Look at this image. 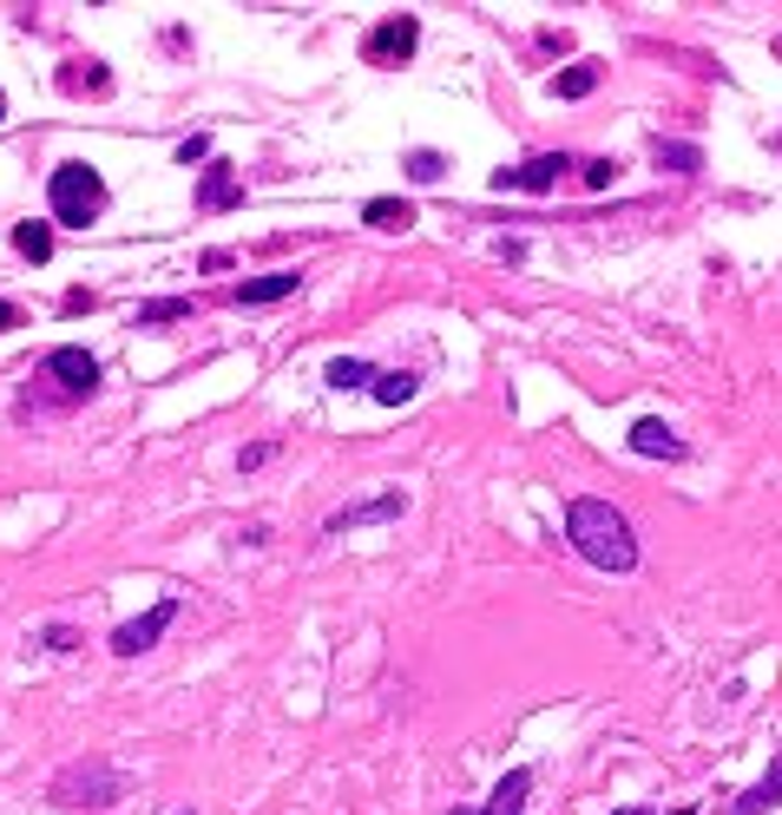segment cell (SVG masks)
I'll return each instance as SVG.
<instances>
[{
    "mask_svg": "<svg viewBox=\"0 0 782 815\" xmlns=\"http://www.w3.org/2000/svg\"><path fill=\"white\" fill-rule=\"evenodd\" d=\"M566 540H573L579 559L599 566V573H632V566H638L632 520H625L612 500H573V513H566Z\"/></svg>",
    "mask_w": 782,
    "mask_h": 815,
    "instance_id": "obj_1",
    "label": "cell"
},
{
    "mask_svg": "<svg viewBox=\"0 0 782 815\" xmlns=\"http://www.w3.org/2000/svg\"><path fill=\"white\" fill-rule=\"evenodd\" d=\"M46 204H53L59 224H79V230H86V224L105 211V178H99L86 158H66V165L46 178Z\"/></svg>",
    "mask_w": 782,
    "mask_h": 815,
    "instance_id": "obj_2",
    "label": "cell"
},
{
    "mask_svg": "<svg viewBox=\"0 0 782 815\" xmlns=\"http://www.w3.org/2000/svg\"><path fill=\"white\" fill-rule=\"evenodd\" d=\"M46 796H53L59 810H105V803L125 796V777H118L105 757H86V763H66Z\"/></svg>",
    "mask_w": 782,
    "mask_h": 815,
    "instance_id": "obj_3",
    "label": "cell"
},
{
    "mask_svg": "<svg viewBox=\"0 0 782 815\" xmlns=\"http://www.w3.org/2000/svg\"><path fill=\"white\" fill-rule=\"evenodd\" d=\"M415 46H421V20H415V13H388L382 26H369L362 59H369V66H401Z\"/></svg>",
    "mask_w": 782,
    "mask_h": 815,
    "instance_id": "obj_4",
    "label": "cell"
},
{
    "mask_svg": "<svg viewBox=\"0 0 782 815\" xmlns=\"http://www.w3.org/2000/svg\"><path fill=\"white\" fill-rule=\"evenodd\" d=\"M171 619H178V599H158L145 619H125V625L112 632V652H118V658H138V652H151V645L165 638V625H171Z\"/></svg>",
    "mask_w": 782,
    "mask_h": 815,
    "instance_id": "obj_5",
    "label": "cell"
},
{
    "mask_svg": "<svg viewBox=\"0 0 782 815\" xmlns=\"http://www.w3.org/2000/svg\"><path fill=\"white\" fill-rule=\"evenodd\" d=\"M46 382H59V388H66V401H79V395H92V388H99V362H92L86 349H72V342H66V349H53V355H46Z\"/></svg>",
    "mask_w": 782,
    "mask_h": 815,
    "instance_id": "obj_6",
    "label": "cell"
},
{
    "mask_svg": "<svg viewBox=\"0 0 782 815\" xmlns=\"http://www.w3.org/2000/svg\"><path fill=\"white\" fill-rule=\"evenodd\" d=\"M559 171H573V158L540 151V158H526V165H513V171H494V191H553Z\"/></svg>",
    "mask_w": 782,
    "mask_h": 815,
    "instance_id": "obj_7",
    "label": "cell"
},
{
    "mask_svg": "<svg viewBox=\"0 0 782 815\" xmlns=\"http://www.w3.org/2000/svg\"><path fill=\"white\" fill-rule=\"evenodd\" d=\"M230 204H243V171L237 165H211L197 178V211H230Z\"/></svg>",
    "mask_w": 782,
    "mask_h": 815,
    "instance_id": "obj_8",
    "label": "cell"
},
{
    "mask_svg": "<svg viewBox=\"0 0 782 815\" xmlns=\"http://www.w3.org/2000/svg\"><path fill=\"white\" fill-rule=\"evenodd\" d=\"M395 513H408V494H401V487H388L382 500H362V507L329 513V533H342V527H369V520H395Z\"/></svg>",
    "mask_w": 782,
    "mask_h": 815,
    "instance_id": "obj_9",
    "label": "cell"
},
{
    "mask_svg": "<svg viewBox=\"0 0 782 815\" xmlns=\"http://www.w3.org/2000/svg\"><path fill=\"white\" fill-rule=\"evenodd\" d=\"M296 283H303V270H270V276H250V283H237L230 296L250 309V303H283V296H296Z\"/></svg>",
    "mask_w": 782,
    "mask_h": 815,
    "instance_id": "obj_10",
    "label": "cell"
},
{
    "mask_svg": "<svg viewBox=\"0 0 782 815\" xmlns=\"http://www.w3.org/2000/svg\"><path fill=\"white\" fill-rule=\"evenodd\" d=\"M632 454H651V461L665 454V461H678V454H684V441H678V434L651 415V421H638V428H632Z\"/></svg>",
    "mask_w": 782,
    "mask_h": 815,
    "instance_id": "obj_11",
    "label": "cell"
},
{
    "mask_svg": "<svg viewBox=\"0 0 782 815\" xmlns=\"http://www.w3.org/2000/svg\"><path fill=\"white\" fill-rule=\"evenodd\" d=\"M526 796H533V770H507V783L487 796V810L480 815H520L526 810Z\"/></svg>",
    "mask_w": 782,
    "mask_h": 815,
    "instance_id": "obj_12",
    "label": "cell"
},
{
    "mask_svg": "<svg viewBox=\"0 0 782 815\" xmlns=\"http://www.w3.org/2000/svg\"><path fill=\"white\" fill-rule=\"evenodd\" d=\"M362 224H375V230H408V224H415V204H408V197H369V204H362Z\"/></svg>",
    "mask_w": 782,
    "mask_h": 815,
    "instance_id": "obj_13",
    "label": "cell"
},
{
    "mask_svg": "<svg viewBox=\"0 0 782 815\" xmlns=\"http://www.w3.org/2000/svg\"><path fill=\"white\" fill-rule=\"evenodd\" d=\"M415 388H421V382H415L408 369H375V382H369V395H375L382 408H401V401H415Z\"/></svg>",
    "mask_w": 782,
    "mask_h": 815,
    "instance_id": "obj_14",
    "label": "cell"
},
{
    "mask_svg": "<svg viewBox=\"0 0 782 815\" xmlns=\"http://www.w3.org/2000/svg\"><path fill=\"white\" fill-rule=\"evenodd\" d=\"M184 316H197V303L191 296H158V303H138V329H158V322H184Z\"/></svg>",
    "mask_w": 782,
    "mask_h": 815,
    "instance_id": "obj_15",
    "label": "cell"
},
{
    "mask_svg": "<svg viewBox=\"0 0 782 815\" xmlns=\"http://www.w3.org/2000/svg\"><path fill=\"white\" fill-rule=\"evenodd\" d=\"M13 250H20L26 263H46V257H53V224H33V217L13 224Z\"/></svg>",
    "mask_w": 782,
    "mask_h": 815,
    "instance_id": "obj_16",
    "label": "cell"
},
{
    "mask_svg": "<svg viewBox=\"0 0 782 815\" xmlns=\"http://www.w3.org/2000/svg\"><path fill=\"white\" fill-rule=\"evenodd\" d=\"M770 803H782V750H777V763H770V777H763L757 790H744V803H737V810L757 815V810H770Z\"/></svg>",
    "mask_w": 782,
    "mask_h": 815,
    "instance_id": "obj_17",
    "label": "cell"
},
{
    "mask_svg": "<svg viewBox=\"0 0 782 815\" xmlns=\"http://www.w3.org/2000/svg\"><path fill=\"white\" fill-rule=\"evenodd\" d=\"M59 86H66V92H105L112 79L99 72V59H72V66L59 72Z\"/></svg>",
    "mask_w": 782,
    "mask_h": 815,
    "instance_id": "obj_18",
    "label": "cell"
},
{
    "mask_svg": "<svg viewBox=\"0 0 782 815\" xmlns=\"http://www.w3.org/2000/svg\"><path fill=\"white\" fill-rule=\"evenodd\" d=\"M592 86H599V66H592V59H586V66H566V72L553 79V92H559V99H586Z\"/></svg>",
    "mask_w": 782,
    "mask_h": 815,
    "instance_id": "obj_19",
    "label": "cell"
},
{
    "mask_svg": "<svg viewBox=\"0 0 782 815\" xmlns=\"http://www.w3.org/2000/svg\"><path fill=\"white\" fill-rule=\"evenodd\" d=\"M369 382H375L369 362H355V355H336L329 362V388H369Z\"/></svg>",
    "mask_w": 782,
    "mask_h": 815,
    "instance_id": "obj_20",
    "label": "cell"
},
{
    "mask_svg": "<svg viewBox=\"0 0 782 815\" xmlns=\"http://www.w3.org/2000/svg\"><path fill=\"white\" fill-rule=\"evenodd\" d=\"M651 158H658V165H671V171H704V151H698V145H665V138H658V145H651Z\"/></svg>",
    "mask_w": 782,
    "mask_h": 815,
    "instance_id": "obj_21",
    "label": "cell"
},
{
    "mask_svg": "<svg viewBox=\"0 0 782 815\" xmlns=\"http://www.w3.org/2000/svg\"><path fill=\"white\" fill-rule=\"evenodd\" d=\"M447 171V158L441 151H408V178H421V184H434Z\"/></svg>",
    "mask_w": 782,
    "mask_h": 815,
    "instance_id": "obj_22",
    "label": "cell"
},
{
    "mask_svg": "<svg viewBox=\"0 0 782 815\" xmlns=\"http://www.w3.org/2000/svg\"><path fill=\"white\" fill-rule=\"evenodd\" d=\"M197 158H211V138H204V132L178 138V165H197Z\"/></svg>",
    "mask_w": 782,
    "mask_h": 815,
    "instance_id": "obj_23",
    "label": "cell"
},
{
    "mask_svg": "<svg viewBox=\"0 0 782 815\" xmlns=\"http://www.w3.org/2000/svg\"><path fill=\"white\" fill-rule=\"evenodd\" d=\"M612 171H619L612 158H592V165H586V184H592V191H605V184H612Z\"/></svg>",
    "mask_w": 782,
    "mask_h": 815,
    "instance_id": "obj_24",
    "label": "cell"
},
{
    "mask_svg": "<svg viewBox=\"0 0 782 815\" xmlns=\"http://www.w3.org/2000/svg\"><path fill=\"white\" fill-rule=\"evenodd\" d=\"M66 316H79V309H92V290H66V303H59Z\"/></svg>",
    "mask_w": 782,
    "mask_h": 815,
    "instance_id": "obj_25",
    "label": "cell"
},
{
    "mask_svg": "<svg viewBox=\"0 0 782 815\" xmlns=\"http://www.w3.org/2000/svg\"><path fill=\"white\" fill-rule=\"evenodd\" d=\"M46 645H53V652H72L79 638H72V625H53V632H46Z\"/></svg>",
    "mask_w": 782,
    "mask_h": 815,
    "instance_id": "obj_26",
    "label": "cell"
},
{
    "mask_svg": "<svg viewBox=\"0 0 782 815\" xmlns=\"http://www.w3.org/2000/svg\"><path fill=\"white\" fill-rule=\"evenodd\" d=\"M0 329H20V303H0Z\"/></svg>",
    "mask_w": 782,
    "mask_h": 815,
    "instance_id": "obj_27",
    "label": "cell"
},
{
    "mask_svg": "<svg viewBox=\"0 0 782 815\" xmlns=\"http://www.w3.org/2000/svg\"><path fill=\"white\" fill-rule=\"evenodd\" d=\"M612 815H651V810H612Z\"/></svg>",
    "mask_w": 782,
    "mask_h": 815,
    "instance_id": "obj_28",
    "label": "cell"
},
{
    "mask_svg": "<svg viewBox=\"0 0 782 815\" xmlns=\"http://www.w3.org/2000/svg\"><path fill=\"white\" fill-rule=\"evenodd\" d=\"M0 118H7V92H0Z\"/></svg>",
    "mask_w": 782,
    "mask_h": 815,
    "instance_id": "obj_29",
    "label": "cell"
},
{
    "mask_svg": "<svg viewBox=\"0 0 782 815\" xmlns=\"http://www.w3.org/2000/svg\"><path fill=\"white\" fill-rule=\"evenodd\" d=\"M671 815H691V810H671Z\"/></svg>",
    "mask_w": 782,
    "mask_h": 815,
    "instance_id": "obj_30",
    "label": "cell"
},
{
    "mask_svg": "<svg viewBox=\"0 0 782 815\" xmlns=\"http://www.w3.org/2000/svg\"><path fill=\"white\" fill-rule=\"evenodd\" d=\"M777 53H782V39H777Z\"/></svg>",
    "mask_w": 782,
    "mask_h": 815,
    "instance_id": "obj_31",
    "label": "cell"
},
{
    "mask_svg": "<svg viewBox=\"0 0 782 815\" xmlns=\"http://www.w3.org/2000/svg\"><path fill=\"white\" fill-rule=\"evenodd\" d=\"M184 815H191V810H184Z\"/></svg>",
    "mask_w": 782,
    "mask_h": 815,
    "instance_id": "obj_32",
    "label": "cell"
}]
</instances>
